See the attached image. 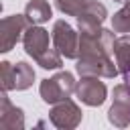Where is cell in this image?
<instances>
[{
    "label": "cell",
    "instance_id": "13",
    "mask_svg": "<svg viewBox=\"0 0 130 130\" xmlns=\"http://www.w3.org/2000/svg\"><path fill=\"white\" fill-rule=\"evenodd\" d=\"M114 57H116L118 71H120L122 75H126V73L130 71V35H122V37L116 39Z\"/></svg>",
    "mask_w": 130,
    "mask_h": 130
},
{
    "label": "cell",
    "instance_id": "4",
    "mask_svg": "<svg viewBox=\"0 0 130 130\" xmlns=\"http://www.w3.org/2000/svg\"><path fill=\"white\" fill-rule=\"evenodd\" d=\"M30 26V20L24 14H10L0 20V51L8 53L16 47L18 41H22L26 28Z\"/></svg>",
    "mask_w": 130,
    "mask_h": 130
},
{
    "label": "cell",
    "instance_id": "7",
    "mask_svg": "<svg viewBox=\"0 0 130 130\" xmlns=\"http://www.w3.org/2000/svg\"><path fill=\"white\" fill-rule=\"evenodd\" d=\"M83 112L81 108L73 102V100H63L59 104H53L51 112H49V120L55 128L59 130H73L81 124Z\"/></svg>",
    "mask_w": 130,
    "mask_h": 130
},
{
    "label": "cell",
    "instance_id": "5",
    "mask_svg": "<svg viewBox=\"0 0 130 130\" xmlns=\"http://www.w3.org/2000/svg\"><path fill=\"white\" fill-rule=\"evenodd\" d=\"M108 122L116 128L130 126V87L128 83H118L112 89V106L108 110Z\"/></svg>",
    "mask_w": 130,
    "mask_h": 130
},
{
    "label": "cell",
    "instance_id": "16",
    "mask_svg": "<svg viewBox=\"0 0 130 130\" xmlns=\"http://www.w3.org/2000/svg\"><path fill=\"white\" fill-rule=\"evenodd\" d=\"M37 65H41L43 69H61V65H63V55L53 47H49L39 59H37Z\"/></svg>",
    "mask_w": 130,
    "mask_h": 130
},
{
    "label": "cell",
    "instance_id": "12",
    "mask_svg": "<svg viewBox=\"0 0 130 130\" xmlns=\"http://www.w3.org/2000/svg\"><path fill=\"white\" fill-rule=\"evenodd\" d=\"M24 16L30 20V24H43L53 16V8L47 0H28L24 6Z\"/></svg>",
    "mask_w": 130,
    "mask_h": 130
},
{
    "label": "cell",
    "instance_id": "9",
    "mask_svg": "<svg viewBox=\"0 0 130 130\" xmlns=\"http://www.w3.org/2000/svg\"><path fill=\"white\" fill-rule=\"evenodd\" d=\"M75 69H77L79 77L93 75V77L112 79V77H116L120 73L118 65L112 61V57H77Z\"/></svg>",
    "mask_w": 130,
    "mask_h": 130
},
{
    "label": "cell",
    "instance_id": "18",
    "mask_svg": "<svg viewBox=\"0 0 130 130\" xmlns=\"http://www.w3.org/2000/svg\"><path fill=\"white\" fill-rule=\"evenodd\" d=\"M55 4H57V8H59L63 14L75 16V14L81 10V6L85 4V0H55Z\"/></svg>",
    "mask_w": 130,
    "mask_h": 130
},
{
    "label": "cell",
    "instance_id": "3",
    "mask_svg": "<svg viewBox=\"0 0 130 130\" xmlns=\"http://www.w3.org/2000/svg\"><path fill=\"white\" fill-rule=\"evenodd\" d=\"M51 41H53V47L65 59H77L79 57V32H75V28L67 20H57L53 24Z\"/></svg>",
    "mask_w": 130,
    "mask_h": 130
},
{
    "label": "cell",
    "instance_id": "17",
    "mask_svg": "<svg viewBox=\"0 0 130 130\" xmlns=\"http://www.w3.org/2000/svg\"><path fill=\"white\" fill-rule=\"evenodd\" d=\"M0 83H2L4 91L14 89V63H10V61L0 63Z\"/></svg>",
    "mask_w": 130,
    "mask_h": 130
},
{
    "label": "cell",
    "instance_id": "1",
    "mask_svg": "<svg viewBox=\"0 0 130 130\" xmlns=\"http://www.w3.org/2000/svg\"><path fill=\"white\" fill-rule=\"evenodd\" d=\"M116 39V30L104 26L95 32H79V57H110Z\"/></svg>",
    "mask_w": 130,
    "mask_h": 130
},
{
    "label": "cell",
    "instance_id": "15",
    "mask_svg": "<svg viewBox=\"0 0 130 130\" xmlns=\"http://www.w3.org/2000/svg\"><path fill=\"white\" fill-rule=\"evenodd\" d=\"M112 28L116 32L130 35V0L124 2V6L118 12H114V16H112Z\"/></svg>",
    "mask_w": 130,
    "mask_h": 130
},
{
    "label": "cell",
    "instance_id": "6",
    "mask_svg": "<svg viewBox=\"0 0 130 130\" xmlns=\"http://www.w3.org/2000/svg\"><path fill=\"white\" fill-rule=\"evenodd\" d=\"M102 77H93V75H85L75 83V98L89 106V108H98L106 102L108 98V87L104 81H100Z\"/></svg>",
    "mask_w": 130,
    "mask_h": 130
},
{
    "label": "cell",
    "instance_id": "20",
    "mask_svg": "<svg viewBox=\"0 0 130 130\" xmlns=\"http://www.w3.org/2000/svg\"><path fill=\"white\" fill-rule=\"evenodd\" d=\"M114 2H122V4H124V2H128V0H114Z\"/></svg>",
    "mask_w": 130,
    "mask_h": 130
},
{
    "label": "cell",
    "instance_id": "11",
    "mask_svg": "<svg viewBox=\"0 0 130 130\" xmlns=\"http://www.w3.org/2000/svg\"><path fill=\"white\" fill-rule=\"evenodd\" d=\"M0 128L2 130H22L24 128V112L14 106L8 98V91L2 89L0 95Z\"/></svg>",
    "mask_w": 130,
    "mask_h": 130
},
{
    "label": "cell",
    "instance_id": "8",
    "mask_svg": "<svg viewBox=\"0 0 130 130\" xmlns=\"http://www.w3.org/2000/svg\"><path fill=\"white\" fill-rule=\"evenodd\" d=\"M106 18H108V8L98 0H85L81 10L75 14L79 32H95V30H100Z\"/></svg>",
    "mask_w": 130,
    "mask_h": 130
},
{
    "label": "cell",
    "instance_id": "19",
    "mask_svg": "<svg viewBox=\"0 0 130 130\" xmlns=\"http://www.w3.org/2000/svg\"><path fill=\"white\" fill-rule=\"evenodd\" d=\"M124 81H126V83H128V87H130V71L124 75Z\"/></svg>",
    "mask_w": 130,
    "mask_h": 130
},
{
    "label": "cell",
    "instance_id": "14",
    "mask_svg": "<svg viewBox=\"0 0 130 130\" xmlns=\"http://www.w3.org/2000/svg\"><path fill=\"white\" fill-rule=\"evenodd\" d=\"M35 69L32 65H28L26 61H16L14 63V89L16 91H24L35 83Z\"/></svg>",
    "mask_w": 130,
    "mask_h": 130
},
{
    "label": "cell",
    "instance_id": "10",
    "mask_svg": "<svg viewBox=\"0 0 130 130\" xmlns=\"http://www.w3.org/2000/svg\"><path fill=\"white\" fill-rule=\"evenodd\" d=\"M49 41H51V37H49V30L47 28H43L41 24H30L28 28H26V32H24V37H22V45H24V51H26V55L28 57H32L35 61L49 49Z\"/></svg>",
    "mask_w": 130,
    "mask_h": 130
},
{
    "label": "cell",
    "instance_id": "2",
    "mask_svg": "<svg viewBox=\"0 0 130 130\" xmlns=\"http://www.w3.org/2000/svg\"><path fill=\"white\" fill-rule=\"evenodd\" d=\"M75 79H73V73L69 71H59L55 73L53 77H47L41 81L39 85V93H41V100L49 106L53 104H59L63 100H69L71 93H75Z\"/></svg>",
    "mask_w": 130,
    "mask_h": 130
}]
</instances>
